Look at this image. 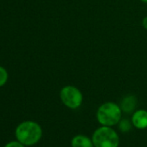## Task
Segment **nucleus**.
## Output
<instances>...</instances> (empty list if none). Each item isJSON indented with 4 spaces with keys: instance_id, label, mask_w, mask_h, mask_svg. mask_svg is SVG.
I'll use <instances>...</instances> for the list:
<instances>
[{
    "instance_id": "1",
    "label": "nucleus",
    "mask_w": 147,
    "mask_h": 147,
    "mask_svg": "<svg viewBox=\"0 0 147 147\" xmlns=\"http://www.w3.org/2000/svg\"><path fill=\"white\" fill-rule=\"evenodd\" d=\"M15 135L20 143L25 146H31L40 141L42 136L41 125L35 121H24L18 125Z\"/></svg>"
},
{
    "instance_id": "11",
    "label": "nucleus",
    "mask_w": 147,
    "mask_h": 147,
    "mask_svg": "<svg viewBox=\"0 0 147 147\" xmlns=\"http://www.w3.org/2000/svg\"><path fill=\"white\" fill-rule=\"evenodd\" d=\"M142 24H143V27H144V29H146V30H147V17H145V18L143 19Z\"/></svg>"
},
{
    "instance_id": "4",
    "label": "nucleus",
    "mask_w": 147,
    "mask_h": 147,
    "mask_svg": "<svg viewBox=\"0 0 147 147\" xmlns=\"http://www.w3.org/2000/svg\"><path fill=\"white\" fill-rule=\"evenodd\" d=\"M60 98L63 105L70 109L79 108L83 101L82 92L74 86H66L60 92Z\"/></svg>"
},
{
    "instance_id": "5",
    "label": "nucleus",
    "mask_w": 147,
    "mask_h": 147,
    "mask_svg": "<svg viewBox=\"0 0 147 147\" xmlns=\"http://www.w3.org/2000/svg\"><path fill=\"white\" fill-rule=\"evenodd\" d=\"M131 124L133 127L144 130L147 128V111L144 109H139L135 111L131 116Z\"/></svg>"
},
{
    "instance_id": "6",
    "label": "nucleus",
    "mask_w": 147,
    "mask_h": 147,
    "mask_svg": "<svg viewBox=\"0 0 147 147\" xmlns=\"http://www.w3.org/2000/svg\"><path fill=\"white\" fill-rule=\"evenodd\" d=\"M72 147H94L92 138L83 134H77L71 139Z\"/></svg>"
},
{
    "instance_id": "8",
    "label": "nucleus",
    "mask_w": 147,
    "mask_h": 147,
    "mask_svg": "<svg viewBox=\"0 0 147 147\" xmlns=\"http://www.w3.org/2000/svg\"><path fill=\"white\" fill-rule=\"evenodd\" d=\"M118 126H119V129L120 131H122V132H128L131 130V126H133V125H132L131 120L125 119H121L120 121L118 124Z\"/></svg>"
},
{
    "instance_id": "3",
    "label": "nucleus",
    "mask_w": 147,
    "mask_h": 147,
    "mask_svg": "<svg viewBox=\"0 0 147 147\" xmlns=\"http://www.w3.org/2000/svg\"><path fill=\"white\" fill-rule=\"evenodd\" d=\"M92 140L94 147H119L120 141L118 132L113 127L104 125L94 131Z\"/></svg>"
},
{
    "instance_id": "9",
    "label": "nucleus",
    "mask_w": 147,
    "mask_h": 147,
    "mask_svg": "<svg viewBox=\"0 0 147 147\" xmlns=\"http://www.w3.org/2000/svg\"><path fill=\"white\" fill-rule=\"evenodd\" d=\"M8 77L9 76L6 69L0 66V88L5 85V83L8 81Z\"/></svg>"
},
{
    "instance_id": "10",
    "label": "nucleus",
    "mask_w": 147,
    "mask_h": 147,
    "mask_svg": "<svg viewBox=\"0 0 147 147\" xmlns=\"http://www.w3.org/2000/svg\"><path fill=\"white\" fill-rule=\"evenodd\" d=\"M24 146L25 145L20 143L19 141H12V142H9L8 144H6L5 147H24Z\"/></svg>"
},
{
    "instance_id": "7",
    "label": "nucleus",
    "mask_w": 147,
    "mask_h": 147,
    "mask_svg": "<svg viewBox=\"0 0 147 147\" xmlns=\"http://www.w3.org/2000/svg\"><path fill=\"white\" fill-rule=\"evenodd\" d=\"M136 104H137V99L135 98V96L129 95V96L125 97L122 100L121 104H120V107H121L122 112L129 113L134 110Z\"/></svg>"
},
{
    "instance_id": "12",
    "label": "nucleus",
    "mask_w": 147,
    "mask_h": 147,
    "mask_svg": "<svg viewBox=\"0 0 147 147\" xmlns=\"http://www.w3.org/2000/svg\"><path fill=\"white\" fill-rule=\"evenodd\" d=\"M142 2H144V3H146L147 4V0H141Z\"/></svg>"
},
{
    "instance_id": "2",
    "label": "nucleus",
    "mask_w": 147,
    "mask_h": 147,
    "mask_svg": "<svg viewBox=\"0 0 147 147\" xmlns=\"http://www.w3.org/2000/svg\"><path fill=\"white\" fill-rule=\"evenodd\" d=\"M122 117L121 107L114 102H106L100 106L96 118L100 125L114 126L119 124Z\"/></svg>"
}]
</instances>
